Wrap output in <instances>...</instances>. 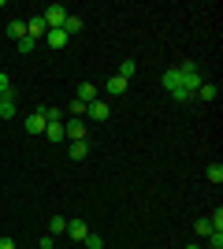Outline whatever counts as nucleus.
I'll return each mask as SVG.
<instances>
[{
	"mask_svg": "<svg viewBox=\"0 0 223 249\" xmlns=\"http://www.w3.org/2000/svg\"><path fill=\"white\" fill-rule=\"evenodd\" d=\"M186 249H205V246H186Z\"/></svg>",
	"mask_w": 223,
	"mask_h": 249,
	"instance_id": "27",
	"label": "nucleus"
},
{
	"mask_svg": "<svg viewBox=\"0 0 223 249\" xmlns=\"http://www.w3.org/2000/svg\"><path fill=\"white\" fill-rule=\"evenodd\" d=\"M134 71H138V63H134V60H123V63H119V78H127V82H130V78H134Z\"/></svg>",
	"mask_w": 223,
	"mask_h": 249,
	"instance_id": "18",
	"label": "nucleus"
},
{
	"mask_svg": "<svg viewBox=\"0 0 223 249\" xmlns=\"http://www.w3.org/2000/svg\"><path fill=\"white\" fill-rule=\"evenodd\" d=\"M67 15H71V11H67L64 4H49V8L41 11V19H45V26H49V30H64Z\"/></svg>",
	"mask_w": 223,
	"mask_h": 249,
	"instance_id": "2",
	"label": "nucleus"
},
{
	"mask_svg": "<svg viewBox=\"0 0 223 249\" xmlns=\"http://www.w3.org/2000/svg\"><path fill=\"white\" fill-rule=\"evenodd\" d=\"M49 234H67V216H52L49 219Z\"/></svg>",
	"mask_w": 223,
	"mask_h": 249,
	"instance_id": "16",
	"label": "nucleus"
},
{
	"mask_svg": "<svg viewBox=\"0 0 223 249\" xmlns=\"http://www.w3.org/2000/svg\"><path fill=\"white\" fill-rule=\"evenodd\" d=\"M22 126H26V134H34V138H37V134H45L49 119H45V112L37 108V112H30V115H26V123H22Z\"/></svg>",
	"mask_w": 223,
	"mask_h": 249,
	"instance_id": "5",
	"label": "nucleus"
},
{
	"mask_svg": "<svg viewBox=\"0 0 223 249\" xmlns=\"http://www.w3.org/2000/svg\"><path fill=\"white\" fill-rule=\"evenodd\" d=\"M74 101L93 104V101H97V86H93V82H82V86H78V97H74Z\"/></svg>",
	"mask_w": 223,
	"mask_h": 249,
	"instance_id": "12",
	"label": "nucleus"
},
{
	"mask_svg": "<svg viewBox=\"0 0 223 249\" xmlns=\"http://www.w3.org/2000/svg\"><path fill=\"white\" fill-rule=\"evenodd\" d=\"M64 138L67 142H86V138H89V126H86L82 119H67L64 123Z\"/></svg>",
	"mask_w": 223,
	"mask_h": 249,
	"instance_id": "3",
	"label": "nucleus"
},
{
	"mask_svg": "<svg viewBox=\"0 0 223 249\" xmlns=\"http://www.w3.org/2000/svg\"><path fill=\"white\" fill-rule=\"evenodd\" d=\"M216 97H220V86L216 82H201L197 93H193V101H216Z\"/></svg>",
	"mask_w": 223,
	"mask_h": 249,
	"instance_id": "8",
	"label": "nucleus"
},
{
	"mask_svg": "<svg viewBox=\"0 0 223 249\" xmlns=\"http://www.w3.org/2000/svg\"><path fill=\"white\" fill-rule=\"evenodd\" d=\"M208 249H223V231H212V234H208Z\"/></svg>",
	"mask_w": 223,
	"mask_h": 249,
	"instance_id": "23",
	"label": "nucleus"
},
{
	"mask_svg": "<svg viewBox=\"0 0 223 249\" xmlns=\"http://www.w3.org/2000/svg\"><path fill=\"white\" fill-rule=\"evenodd\" d=\"M86 115H89L93 123H104V119H112V104L108 101H93V104H86Z\"/></svg>",
	"mask_w": 223,
	"mask_h": 249,
	"instance_id": "4",
	"label": "nucleus"
},
{
	"mask_svg": "<svg viewBox=\"0 0 223 249\" xmlns=\"http://www.w3.org/2000/svg\"><path fill=\"white\" fill-rule=\"evenodd\" d=\"M67 234H71V242H86L89 223H86V219H67Z\"/></svg>",
	"mask_w": 223,
	"mask_h": 249,
	"instance_id": "7",
	"label": "nucleus"
},
{
	"mask_svg": "<svg viewBox=\"0 0 223 249\" xmlns=\"http://www.w3.org/2000/svg\"><path fill=\"white\" fill-rule=\"evenodd\" d=\"M0 119H15V97H4V101H0Z\"/></svg>",
	"mask_w": 223,
	"mask_h": 249,
	"instance_id": "17",
	"label": "nucleus"
},
{
	"mask_svg": "<svg viewBox=\"0 0 223 249\" xmlns=\"http://www.w3.org/2000/svg\"><path fill=\"white\" fill-rule=\"evenodd\" d=\"M45 34H49V26H45V19H41V15H34V19L26 22V37H30V41H41Z\"/></svg>",
	"mask_w": 223,
	"mask_h": 249,
	"instance_id": "6",
	"label": "nucleus"
},
{
	"mask_svg": "<svg viewBox=\"0 0 223 249\" xmlns=\"http://www.w3.org/2000/svg\"><path fill=\"white\" fill-rule=\"evenodd\" d=\"M0 97H15V89H11V82H8L4 71H0Z\"/></svg>",
	"mask_w": 223,
	"mask_h": 249,
	"instance_id": "22",
	"label": "nucleus"
},
{
	"mask_svg": "<svg viewBox=\"0 0 223 249\" xmlns=\"http://www.w3.org/2000/svg\"><path fill=\"white\" fill-rule=\"evenodd\" d=\"M45 138H49L52 145H60V142H67V138H64V123H49V126H45Z\"/></svg>",
	"mask_w": 223,
	"mask_h": 249,
	"instance_id": "13",
	"label": "nucleus"
},
{
	"mask_svg": "<svg viewBox=\"0 0 223 249\" xmlns=\"http://www.w3.org/2000/svg\"><path fill=\"white\" fill-rule=\"evenodd\" d=\"M34 45H37V41H30V37H22V41H15V49H19L22 56H26V52H34Z\"/></svg>",
	"mask_w": 223,
	"mask_h": 249,
	"instance_id": "24",
	"label": "nucleus"
},
{
	"mask_svg": "<svg viewBox=\"0 0 223 249\" xmlns=\"http://www.w3.org/2000/svg\"><path fill=\"white\" fill-rule=\"evenodd\" d=\"M0 101H4V97H0Z\"/></svg>",
	"mask_w": 223,
	"mask_h": 249,
	"instance_id": "28",
	"label": "nucleus"
},
{
	"mask_svg": "<svg viewBox=\"0 0 223 249\" xmlns=\"http://www.w3.org/2000/svg\"><path fill=\"white\" fill-rule=\"evenodd\" d=\"M67 108H71V119H78V115L86 112V104H82V101H71V104H67Z\"/></svg>",
	"mask_w": 223,
	"mask_h": 249,
	"instance_id": "25",
	"label": "nucleus"
},
{
	"mask_svg": "<svg viewBox=\"0 0 223 249\" xmlns=\"http://www.w3.org/2000/svg\"><path fill=\"white\" fill-rule=\"evenodd\" d=\"M86 153H89V142H71V145H67V156H71V160H86Z\"/></svg>",
	"mask_w": 223,
	"mask_h": 249,
	"instance_id": "15",
	"label": "nucleus"
},
{
	"mask_svg": "<svg viewBox=\"0 0 223 249\" xmlns=\"http://www.w3.org/2000/svg\"><path fill=\"white\" fill-rule=\"evenodd\" d=\"M160 82H164V89H168L171 101L190 104V101H193V93H197V86L205 82V74H201V67L190 60V63H179V67H168Z\"/></svg>",
	"mask_w": 223,
	"mask_h": 249,
	"instance_id": "1",
	"label": "nucleus"
},
{
	"mask_svg": "<svg viewBox=\"0 0 223 249\" xmlns=\"http://www.w3.org/2000/svg\"><path fill=\"white\" fill-rule=\"evenodd\" d=\"M82 26H86V22H82V15H67L64 34H67V37H74V34H82Z\"/></svg>",
	"mask_w": 223,
	"mask_h": 249,
	"instance_id": "14",
	"label": "nucleus"
},
{
	"mask_svg": "<svg viewBox=\"0 0 223 249\" xmlns=\"http://www.w3.org/2000/svg\"><path fill=\"white\" fill-rule=\"evenodd\" d=\"M104 89H108V97H123L127 93V78H119V74H112L104 82Z\"/></svg>",
	"mask_w": 223,
	"mask_h": 249,
	"instance_id": "9",
	"label": "nucleus"
},
{
	"mask_svg": "<svg viewBox=\"0 0 223 249\" xmlns=\"http://www.w3.org/2000/svg\"><path fill=\"white\" fill-rule=\"evenodd\" d=\"M205 175H208V182L220 186V182H223V164H208V167H205Z\"/></svg>",
	"mask_w": 223,
	"mask_h": 249,
	"instance_id": "19",
	"label": "nucleus"
},
{
	"mask_svg": "<svg viewBox=\"0 0 223 249\" xmlns=\"http://www.w3.org/2000/svg\"><path fill=\"white\" fill-rule=\"evenodd\" d=\"M193 231H197L201 238H208V234H212V223H208V219H193Z\"/></svg>",
	"mask_w": 223,
	"mask_h": 249,
	"instance_id": "21",
	"label": "nucleus"
},
{
	"mask_svg": "<svg viewBox=\"0 0 223 249\" xmlns=\"http://www.w3.org/2000/svg\"><path fill=\"white\" fill-rule=\"evenodd\" d=\"M45 45H49V49H67V34L64 30H49L45 34Z\"/></svg>",
	"mask_w": 223,
	"mask_h": 249,
	"instance_id": "10",
	"label": "nucleus"
},
{
	"mask_svg": "<svg viewBox=\"0 0 223 249\" xmlns=\"http://www.w3.org/2000/svg\"><path fill=\"white\" fill-rule=\"evenodd\" d=\"M8 37L11 41H22V37H26V22L22 19H8Z\"/></svg>",
	"mask_w": 223,
	"mask_h": 249,
	"instance_id": "11",
	"label": "nucleus"
},
{
	"mask_svg": "<svg viewBox=\"0 0 223 249\" xmlns=\"http://www.w3.org/2000/svg\"><path fill=\"white\" fill-rule=\"evenodd\" d=\"M0 249H19V246H15V238H0Z\"/></svg>",
	"mask_w": 223,
	"mask_h": 249,
	"instance_id": "26",
	"label": "nucleus"
},
{
	"mask_svg": "<svg viewBox=\"0 0 223 249\" xmlns=\"http://www.w3.org/2000/svg\"><path fill=\"white\" fill-rule=\"evenodd\" d=\"M86 249H104V238H101V234H93V231H89V234H86V242H82Z\"/></svg>",
	"mask_w": 223,
	"mask_h": 249,
	"instance_id": "20",
	"label": "nucleus"
}]
</instances>
